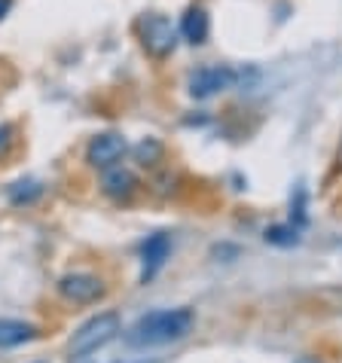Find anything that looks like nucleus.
Listing matches in <instances>:
<instances>
[{
    "mask_svg": "<svg viewBox=\"0 0 342 363\" xmlns=\"http://www.w3.org/2000/svg\"><path fill=\"white\" fill-rule=\"evenodd\" d=\"M236 83V70L233 67H226V65H205V67H199L193 77H189V95L193 98H211V95H217V92H226V89H233Z\"/></svg>",
    "mask_w": 342,
    "mask_h": 363,
    "instance_id": "obj_4",
    "label": "nucleus"
},
{
    "mask_svg": "<svg viewBox=\"0 0 342 363\" xmlns=\"http://www.w3.org/2000/svg\"><path fill=\"white\" fill-rule=\"evenodd\" d=\"M58 294H62L67 302H77V306H89V302H98L107 287L101 278L89 275V272H74V275H65L58 281Z\"/></svg>",
    "mask_w": 342,
    "mask_h": 363,
    "instance_id": "obj_5",
    "label": "nucleus"
},
{
    "mask_svg": "<svg viewBox=\"0 0 342 363\" xmlns=\"http://www.w3.org/2000/svg\"><path fill=\"white\" fill-rule=\"evenodd\" d=\"M171 254V238L168 232H156V235H150L144 241V247H140V259H144V272H140V281H153L159 275V269L165 266V259Z\"/></svg>",
    "mask_w": 342,
    "mask_h": 363,
    "instance_id": "obj_7",
    "label": "nucleus"
},
{
    "mask_svg": "<svg viewBox=\"0 0 342 363\" xmlns=\"http://www.w3.org/2000/svg\"><path fill=\"white\" fill-rule=\"evenodd\" d=\"M31 339H37V327L34 324L9 320V318L0 320V348H16V345H25V342H31Z\"/></svg>",
    "mask_w": 342,
    "mask_h": 363,
    "instance_id": "obj_10",
    "label": "nucleus"
},
{
    "mask_svg": "<svg viewBox=\"0 0 342 363\" xmlns=\"http://www.w3.org/2000/svg\"><path fill=\"white\" fill-rule=\"evenodd\" d=\"M9 9H13V0H0V18H6Z\"/></svg>",
    "mask_w": 342,
    "mask_h": 363,
    "instance_id": "obj_15",
    "label": "nucleus"
},
{
    "mask_svg": "<svg viewBox=\"0 0 342 363\" xmlns=\"http://www.w3.org/2000/svg\"><path fill=\"white\" fill-rule=\"evenodd\" d=\"M135 153L140 159V165H153V162H159V156H162V144H159L156 138H147V140L138 144Z\"/></svg>",
    "mask_w": 342,
    "mask_h": 363,
    "instance_id": "obj_13",
    "label": "nucleus"
},
{
    "mask_svg": "<svg viewBox=\"0 0 342 363\" xmlns=\"http://www.w3.org/2000/svg\"><path fill=\"white\" fill-rule=\"evenodd\" d=\"M297 363H321V360H315V357H299Z\"/></svg>",
    "mask_w": 342,
    "mask_h": 363,
    "instance_id": "obj_16",
    "label": "nucleus"
},
{
    "mask_svg": "<svg viewBox=\"0 0 342 363\" xmlns=\"http://www.w3.org/2000/svg\"><path fill=\"white\" fill-rule=\"evenodd\" d=\"M101 189H104V196L123 201V199H128V196H132L135 189H138V177H135L128 168H116V165H114V168L104 171Z\"/></svg>",
    "mask_w": 342,
    "mask_h": 363,
    "instance_id": "obj_8",
    "label": "nucleus"
},
{
    "mask_svg": "<svg viewBox=\"0 0 342 363\" xmlns=\"http://www.w3.org/2000/svg\"><path fill=\"white\" fill-rule=\"evenodd\" d=\"M208 31H211L208 13L202 6H189L184 13V18H180V34H184V40L187 43H193V46H199V43H205L208 40Z\"/></svg>",
    "mask_w": 342,
    "mask_h": 363,
    "instance_id": "obj_9",
    "label": "nucleus"
},
{
    "mask_svg": "<svg viewBox=\"0 0 342 363\" xmlns=\"http://www.w3.org/2000/svg\"><path fill=\"white\" fill-rule=\"evenodd\" d=\"M138 37H140V46L147 49V55L153 58H165L168 52H175V43H177L175 25L159 13H147L138 18Z\"/></svg>",
    "mask_w": 342,
    "mask_h": 363,
    "instance_id": "obj_3",
    "label": "nucleus"
},
{
    "mask_svg": "<svg viewBox=\"0 0 342 363\" xmlns=\"http://www.w3.org/2000/svg\"><path fill=\"white\" fill-rule=\"evenodd\" d=\"M9 201L13 205H34V201L43 196V186L37 184V180H18V184L9 186Z\"/></svg>",
    "mask_w": 342,
    "mask_h": 363,
    "instance_id": "obj_11",
    "label": "nucleus"
},
{
    "mask_svg": "<svg viewBox=\"0 0 342 363\" xmlns=\"http://www.w3.org/2000/svg\"><path fill=\"white\" fill-rule=\"evenodd\" d=\"M266 241L275 247H294L299 241V229L297 226H269L266 229Z\"/></svg>",
    "mask_w": 342,
    "mask_h": 363,
    "instance_id": "obj_12",
    "label": "nucleus"
},
{
    "mask_svg": "<svg viewBox=\"0 0 342 363\" xmlns=\"http://www.w3.org/2000/svg\"><path fill=\"white\" fill-rule=\"evenodd\" d=\"M126 138L116 135V132H104V135H95L89 140V150H86V162L92 168H114L119 159L126 156Z\"/></svg>",
    "mask_w": 342,
    "mask_h": 363,
    "instance_id": "obj_6",
    "label": "nucleus"
},
{
    "mask_svg": "<svg viewBox=\"0 0 342 363\" xmlns=\"http://www.w3.org/2000/svg\"><path fill=\"white\" fill-rule=\"evenodd\" d=\"M119 330H123V324H119L116 311H101V315L89 318L86 324L74 333V339H70V354H74V357L92 354V351L104 348L110 339H116Z\"/></svg>",
    "mask_w": 342,
    "mask_h": 363,
    "instance_id": "obj_2",
    "label": "nucleus"
},
{
    "mask_svg": "<svg viewBox=\"0 0 342 363\" xmlns=\"http://www.w3.org/2000/svg\"><path fill=\"white\" fill-rule=\"evenodd\" d=\"M9 144H13V125H0V156L9 150Z\"/></svg>",
    "mask_w": 342,
    "mask_h": 363,
    "instance_id": "obj_14",
    "label": "nucleus"
},
{
    "mask_svg": "<svg viewBox=\"0 0 342 363\" xmlns=\"http://www.w3.org/2000/svg\"><path fill=\"white\" fill-rule=\"evenodd\" d=\"M196 324L193 308H162V311H150V315L138 318L132 330L126 333V342L132 348H156L168 345V342L184 339Z\"/></svg>",
    "mask_w": 342,
    "mask_h": 363,
    "instance_id": "obj_1",
    "label": "nucleus"
}]
</instances>
